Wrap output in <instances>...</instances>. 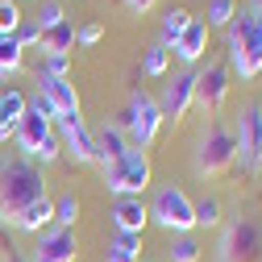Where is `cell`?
<instances>
[{
    "label": "cell",
    "instance_id": "obj_25",
    "mask_svg": "<svg viewBox=\"0 0 262 262\" xmlns=\"http://www.w3.org/2000/svg\"><path fill=\"white\" fill-rule=\"evenodd\" d=\"M195 208V229H216L221 225V200L216 195H200V200H191Z\"/></svg>",
    "mask_w": 262,
    "mask_h": 262
},
{
    "label": "cell",
    "instance_id": "obj_19",
    "mask_svg": "<svg viewBox=\"0 0 262 262\" xmlns=\"http://www.w3.org/2000/svg\"><path fill=\"white\" fill-rule=\"evenodd\" d=\"M104 262H142V233H113Z\"/></svg>",
    "mask_w": 262,
    "mask_h": 262
},
{
    "label": "cell",
    "instance_id": "obj_26",
    "mask_svg": "<svg viewBox=\"0 0 262 262\" xmlns=\"http://www.w3.org/2000/svg\"><path fill=\"white\" fill-rule=\"evenodd\" d=\"M237 17V5L233 0H208V13H204V25L208 29H229V21Z\"/></svg>",
    "mask_w": 262,
    "mask_h": 262
},
{
    "label": "cell",
    "instance_id": "obj_28",
    "mask_svg": "<svg viewBox=\"0 0 262 262\" xmlns=\"http://www.w3.org/2000/svg\"><path fill=\"white\" fill-rule=\"evenodd\" d=\"M75 221H79V200L67 191V195H58V200H54V225L58 229H75Z\"/></svg>",
    "mask_w": 262,
    "mask_h": 262
},
{
    "label": "cell",
    "instance_id": "obj_23",
    "mask_svg": "<svg viewBox=\"0 0 262 262\" xmlns=\"http://www.w3.org/2000/svg\"><path fill=\"white\" fill-rule=\"evenodd\" d=\"M200 242H195L191 233H179V237H171V246H167V262H200Z\"/></svg>",
    "mask_w": 262,
    "mask_h": 262
},
{
    "label": "cell",
    "instance_id": "obj_21",
    "mask_svg": "<svg viewBox=\"0 0 262 262\" xmlns=\"http://www.w3.org/2000/svg\"><path fill=\"white\" fill-rule=\"evenodd\" d=\"M167 67H171V50L162 46V42H150L146 54H142V71H146L150 79H162V75H167Z\"/></svg>",
    "mask_w": 262,
    "mask_h": 262
},
{
    "label": "cell",
    "instance_id": "obj_32",
    "mask_svg": "<svg viewBox=\"0 0 262 262\" xmlns=\"http://www.w3.org/2000/svg\"><path fill=\"white\" fill-rule=\"evenodd\" d=\"M13 38H17V46H21V50H29V46H42V29H38L34 21H29V25L21 21V29H17Z\"/></svg>",
    "mask_w": 262,
    "mask_h": 262
},
{
    "label": "cell",
    "instance_id": "obj_38",
    "mask_svg": "<svg viewBox=\"0 0 262 262\" xmlns=\"http://www.w3.org/2000/svg\"><path fill=\"white\" fill-rule=\"evenodd\" d=\"M0 104H5V88H0Z\"/></svg>",
    "mask_w": 262,
    "mask_h": 262
},
{
    "label": "cell",
    "instance_id": "obj_39",
    "mask_svg": "<svg viewBox=\"0 0 262 262\" xmlns=\"http://www.w3.org/2000/svg\"><path fill=\"white\" fill-rule=\"evenodd\" d=\"M258 167H262V154H258Z\"/></svg>",
    "mask_w": 262,
    "mask_h": 262
},
{
    "label": "cell",
    "instance_id": "obj_8",
    "mask_svg": "<svg viewBox=\"0 0 262 262\" xmlns=\"http://www.w3.org/2000/svg\"><path fill=\"white\" fill-rule=\"evenodd\" d=\"M221 262H262V233L254 221H233L221 237Z\"/></svg>",
    "mask_w": 262,
    "mask_h": 262
},
{
    "label": "cell",
    "instance_id": "obj_30",
    "mask_svg": "<svg viewBox=\"0 0 262 262\" xmlns=\"http://www.w3.org/2000/svg\"><path fill=\"white\" fill-rule=\"evenodd\" d=\"M62 21H67V13H62L58 0H42V9H38V17H34V25L42 29V34H46V29H54V25H62Z\"/></svg>",
    "mask_w": 262,
    "mask_h": 262
},
{
    "label": "cell",
    "instance_id": "obj_40",
    "mask_svg": "<svg viewBox=\"0 0 262 262\" xmlns=\"http://www.w3.org/2000/svg\"><path fill=\"white\" fill-rule=\"evenodd\" d=\"M254 5H262V0H254Z\"/></svg>",
    "mask_w": 262,
    "mask_h": 262
},
{
    "label": "cell",
    "instance_id": "obj_36",
    "mask_svg": "<svg viewBox=\"0 0 262 262\" xmlns=\"http://www.w3.org/2000/svg\"><path fill=\"white\" fill-rule=\"evenodd\" d=\"M5 262H25V258H21V254H17L13 246H9V250H5Z\"/></svg>",
    "mask_w": 262,
    "mask_h": 262
},
{
    "label": "cell",
    "instance_id": "obj_24",
    "mask_svg": "<svg viewBox=\"0 0 262 262\" xmlns=\"http://www.w3.org/2000/svg\"><path fill=\"white\" fill-rule=\"evenodd\" d=\"M25 108H29L25 92H17V88H5V104H0V121L17 129V125H21V117H25Z\"/></svg>",
    "mask_w": 262,
    "mask_h": 262
},
{
    "label": "cell",
    "instance_id": "obj_31",
    "mask_svg": "<svg viewBox=\"0 0 262 262\" xmlns=\"http://www.w3.org/2000/svg\"><path fill=\"white\" fill-rule=\"evenodd\" d=\"M67 67H71V58H67V54H46V62H42V71H38V75L67 79Z\"/></svg>",
    "mask_w": 262,
    "mask_h": 262
},
{
    "label": "cell",
    "instance_id": "obj_17",
    "mask_svg": "<svg viewBox=\"0 0 262 262\" xmlns=\"http://www.w3.org/2000/svg\"><path fill=\"white\" fill-rule=\"evenodd\" d=\"M125 150H129L125 129H121L117 121H104V125H100V134H96V162H100V167H108V162H117Z\"/></svg>",
    "mask_w": 262,
    "mask_h": 262
},
{
    "label": "cell",
    "instance_id": "obj_12",
    "mask_svg": "<svg viewBox=\"0 0 262 262\" xmlns=\"http://www.w3.org/2000/svg\"><path fill=\"white\" fill-rule=\"evenodd\" d=\"M229 83H233V75H229L225 62H208L204 71H195V104L208 117L221 113V104L229 100Z\"/></svg>",
    "mask_w": 262,
    "mask_h": 262
},
{
    "label": "cell",
    "instance_id": "obj_5",
    "mask_svg": "<svg viewBox=\"0 0 262 262\" xmlns=\"http://www.w3.org/2000/svg\"><path fill=\"white\" fill-rule=\"evenodd\" d=\"M121 129H125V138H129V146H138V150H146L154 138H158V129H162V108H158V100L150 92H129V104H125V113H121V121H117Z\"/></svg>",
    "mask_w": 262,
    "mask_h": 262
},
{
    "label": "cell",
    "instance_id": "obj_4",
    "mask_svg": "<svg viewBox=\"0 0 262 262\" xmlns=\"http://www.w3.org/2000/svg\"><path fill=\"white\" fill-rule=\"evenodd\" d=\"M237 162V142H233V125H225V121H212L200 142H195V171H200L204 179L212 175H225L229 167Z\"/></svg>",
    "mask_w": 262,
    "mask_h": 262
},
{
    "label": "cell",
    "instance_id": "obj_22",
    "mask_svg": "<svg viewBox=\"0 0 262 262\" xmlns=\"http://www.w3.org/2000/svg\"><path fill=\"white\" fill-rule=\"evenodd\" d=\"M187 21H191V13H187V9H167V13H162V38H158V42L171 50V46H175V38L187 29Z\"/></svg>",
    "mask_w": 262,
    "mask_h": 262
},
{
    "label": "cell",
    "instance_id": "obj_18",
    "mask_svg": "<svg viewBox=\"0 0 262 262\" xmlns=\"http://www.w3.org/2000/svg\"><path fill=\"white\" fill-rule=\"evenodd\" d=\"M13 225L21 229V233H46V229L54 225V200H50V195H38L29 208H21V216Z\"/></svg>",
    "mask_w": 262,
    "mask_h": 262
},
{
    "label": "cell",
    "instance_id": "obj_29",
    "mask_svg": "<svg viewBox=\"0 0 262 262\" xmlns=\"http://www.w3.org/2000/svg\"><path fill=\"white\" fill-rule=\"evenodd\" d=\"M21 9H17V0H0V38H13L17 29H21Z\"/></svg>",
    "mask_w": 262,
    "mask_h": 262
},
{
    "label": "cell",
    "instance_id": "obj_14",
    "mask_svg": "<svg viewBox=\"0 0 262 262\" xmlns=\"http://www.w3.org/2000/svg\"><path fill=\"white\" fill-rule=\"evenodd\" d=\"M38 96H42V100H50L54 121H58V117H75V113H79V96H75V83H71V79L38 75Z\"/></svg>",
    "mask_w": 262,
    "mask_h": 262
},
{
    "label": "cell",
    "instance_id": "obj_11",
    "mask_svg": "<svg viewBox=\"0 0 262 262\" xmlns=\"http://www.w3.org/2000/svg\"><path fill=\"white\" fill-rule=\"evenodd\" d=\"M54 134H58V142H62V154H71L79 167H92V162H96V134L83 125L79 113H75V117H58V121H54Z\"/></svg>",
    "mask_w": 262,
    "mask_h": 262
},
{
    "label": "cell",
    "instance_id": "obj_13",
    "mask_svg": "<svg viewBox=\"0 0 262 262\" xmlns=\"http://www.w3.org/2000/svg\"><path fill=\"white\" fill-rule=\"evenodd\" d=\"M79 258V242H75V229H46L38 233L34 246V262H75Z\"/></svg>",
    "mask_w": 262,
    "mask_h": 262
},
{
    "label": "cell",
    "instance_id": "obj_2",
    "mask_svg": "<svg viewBox=\"0 0 262 262\" xmlns=\"http://www.w3.org/2000/svg\"><path fill=\"white\" fill-rule=\"evenodd\" d=\"M229 75H237L242 83L262 75V25L254 13H237L229 21Z\"/></svg>",
    "mask_w": 262,
    "mask_h": 262
},
{
    "label": "cell",
    "instance_id": "obj_9",
    "mask_svg": "<svg viewBox=\"0 0 262 262\" xmlns=\"http://www.w3.org/2000/svg\"><path fill=\"white\" fill-rule=\"evenodd\" d=\"M195 104V71L191 67H179L167 83H162V96H158V108H162V121H183Z\"/></svg>",
    "mask_w": 262,
    "mask_h": 262
},
{
    "label": "cell",
    "instance_id": "obj_27",
    "mask_svg": "<svg viewBox=\"0 0 262 262\" xmlns=\"http://www.w3.org/2000/svg\"><path fill=\"white\" fill-rule=\"evenodd\" d=\"M25 62V50L17 46V38H0V75H17Z\"/></svg>",
    "mask_w": 262,
    "mask_h": 262
},
{
    "label": "cell",
    "instance_id": "obj_6",
    "mask_svg": "<svg viewBox=\"0 0 262 262\" xmlns=\"http://www.w3.org/2000/svg\"><path fill=\"white\" fill-rule=\"evenodd\" d=\"M13 142H17L21 158H29L34 167H38V162L46 167V162H54V158L62 154V142H58V134H54V125L42 121L38 113H29V108H25L21 125L13 129Z\"/></svg>",
    "mask_w": 262,
    "mask_h": 262
},
{
    "label": "cell",
    "instance_id": "obj_15",
    "mask_svg": "<svg viewBox=\"0 0 262 262\" xmlns=\"http://www.w3.org/2000/svg\"><path fill=\"white\" fill-rule=\"evenodd\" d=\"M150 225V208L142 195H117L113 200V229L117 233H142Z\"/></svg>",
    "mask_w": 262,
    "mask_h": 262
},
{
    "label": "cell",
    "instance_id": "obj_3",
    "mask_svg": "<svg viewBox=\"0 0 262 262\" xmlns=\"http://www.w3.org/2000/svg\"><path fill=\"white\" fill-rule=\"evenodd\" d=\"M146 208H150V221H154L158 229H167L171 237L191 233V229H195V208H191V195H187L179 183H162Z\"/></svg>",
    "mask_w": 262,
    "mask_h": 262
},
{
    "label": "cell",
    "instance_id": "obj_37",
    "mask_svg": "<svg viewBox=\"0 0 262 262\" xmlns=\"http://www.w3.org/2000/svg\"><path fill=\"white\" fill-rule=\"evenodd\" d=\"M254 17H258V25H262V5H258V9H254Z\"/></svg>",
    "mask_w": 262,
    "mask_h": 262
},
{
    "label": "cell",
    "instance_id": "obj_35",
    "mask_svg": "<svg viewBox=\"0 0 262 262\" xmlns=\"http://www.w3.org/2000/svg\"><path fill=\"white\" fill-rule=\"evenodd\" d=\"M9 138H13V125H5V121H0V146H5Z\"/></svg>",
    "mask_w": 262,
    "mask_h": 262
},
{
    "label": "cell",
    "instance_id": "obj_20",
    "mask_svg": "<svg viewBox=\"0 0 262 262\" xmlns=\"http://www.w3.org/2000/svg\"><path fill=\"white\" fill-rule=\"evenodd\" d=\"M71 50H75V25L71 21H62V25H54V29L42 34V58L46 54H67L71 58Z\"/></svg>",
    "mask_w": 262,
    "mask_h": 262
},
{
    "label": "cell",
    "instance_id": "obj_10",
    "mask_svg": "<svg viewBox=\"0 0 262 262\" xmlns=\"http://www.w3.org/2000/svg\"><path fill=\"white\" fill-rule=\"evenodd\" d=\"M233 142H237V158L242 167H258L262 154V104H242L237 121H233Z\"/></svg>",
    "mask_w": 262,
    "mask_h": 262
},
{
    "label": "cell",
    "instance_id": "obj_34",
    "mask_svg": "<svg viewBox=\"0 0 262 262\" xmlns=\"http://www.w3.org/2000/svg\"><path fill=\"white\" fill-rule=\"evenodd\" d=\"M125 5H129V9H134V13H150V9L158 5V0H125Z\"/></svg>",
    "mask_w": 262,
    "mask_h": 262
},
{
    "label": "cell",
    "instance_id": "obj_7",
    "mask_svg": "<svg viewBox=\"0 0 262 262\" xmlns=\"http://www.w3.org/2000/svg\"><path fill=\"white\" fill-rule=\"evenodd\" d=\"M100 171H104V187L113 195H142L150 187V154L138 150V146H129L117 162H108V167H100Z\"/></svg>",
    "mask_w": 262,
    "mask_h": 262
},
{
    "label": "cell",
    "instance_id": "obj_16",
    "mask_svg": "<svg viewBox=\"0 0 262 262\" xmlns=\"http://www.w3.org/2000/svg\"><path fill=\"white\" fill-rule=\"evenodd\" d=\"M171 50H175V58L183 62V67H195V62L204 58V50H208V25H204V17H191Z\"/></svg>",
    "mask_w": 262,
    "mask_h": 262
},
{
    "label": "cell",
    "instance_id": "obj_33",
    "mask_svg": "<svg viewBox=\"0 0 262 262\" xmlns=\"http://www.w3.org/2000/svg\"><path fill=\"white\" fill-rule=\"evenodd\" d=\"M100 34H104V29L96 25V21H88V25L75 29V46H96V42H100Z\"/></svg>",
    "mask_w": 262,
    "mask_h": 262
},
{
    "label": "cell",
    "instance_id": "obj_1",
    "mask_svg": "<svg viewBox=\"0 0 262 262\" xmlns=\"http://www.w3.org/2000/svg\"><path fill=\"white\" fill-rule=\"evenodd\" d=\"M38 195H46V183H42V171L29 158L0 162V221H17L21 208H29Z\"/></svg>",
    "mask_w": 262,
    "mask_h": 262
}]
</instances>
